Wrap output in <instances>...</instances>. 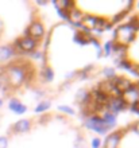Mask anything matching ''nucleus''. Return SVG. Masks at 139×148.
I'll use <instances>...</instances> for the list:
<instances>
[{
	"label": "nucleus",
	"instance_id": "nucleus-1",
	"mask_svg": "<svg viewBox=\"0 0 139 148\" xmlns=\"http://www.w3.org/2000/svg\"><path fill=\"white\" fill-rule=\"evenodd\" d=\"M136 36V31L130 26V24H122L113 31V38L116 39L115 42H118L122 46H127L128 43H131Z\"/></svg>",
	"mask_w": 139,
	"mask_h": 148
},
{
	"label": "nucleus",
	"instance_id": "nucleus-2",
	"mask_svg": "<svg viewBox=\"0 0 139 148\" xmlns=\"http://www.w3.org/2000/svg\"><path fill=\"white\" fill-rule=\"evenodd\" d=\"M128 108V104L124 101L122 97H109V101L108 104L105 105V109L111 112L112 114H118V113L123 112Z\"/></svg>",
	"mask_w": 139,
	"mask_h": 148
},
{
	"label": "nucleus",
	"instance_id": "nucleus-3",
	"mask_svg": "<svg viewBox=\"0 0 139 148\" xmlns=\"http://www.w3.org/2000/svg\"><path fill=\"white\" fill-rule=\"evenodd\" d=\"M24 35L31 36L33 39H35V40L38 42V40H41V39L45 36V27H43V24L41 23V22L33 20L31 24L27 27V30H26V34H24Z\"/></svg>",
	"mask_w": 139,
	"mask_h": 148
},
{
	"label": "nucleus",
	"instance_id": "nucleus-4",
	"mask_svg": "<svg viewBox=\"0 0 139 148\" xmlns=\"http://www.w3.org/2000/svg\"><path fill=\"white\" fill-rule=\"evenodd\" d=\"M124 133H126V129H123V131H115V132L109 133L104 140V148H118L122 137L124 136Z\"/></svg>",
	"mask_w": 139,
	"mask_h": 148
},
{
	"label": "nucleus",
	"instance_id": "nucleus-5",
	"mask_svg": "<svg viewBox=\"0 0 139 148\" xmlns=\"http://www.w3.org/2000/svg\"><path fill=\"white\" fill-rule=\"evenodd\" d=\"M112 82H113V85L118 88V89L122 92V93H124V92H127L130 88H131L132 82L128 79V78L126 77H122V75H115V77L111 79Z\"/></svg>",
	"mask_w": 139,
	"mask_h": 148
},
{
	"label": "nucleus",
	"instance_id": "nucleus-6",
	"mask_svg": "<svg viewBox=\"0 0 139 148\" xmlns=\"http://www.w3.org/2000/svg\"><path fill=\"white\" fill-rule=\"evenodd\" d=\"M100 117H101V120H103L104 127L108 129V131L112 128H115V125H116V116L115 114H112V113L108 112V110H104L103 113H100Z\"/></svg>",
	"mask_w": 139,
	"mask_h": 148
},
{
	"label": "nucleus",
	"instance_id": "nucleus-7",
	"mask_svg": "<svg viewBox=\"0 0 139 148\" xmlns=\"http://www.w3.org/2000/svg\"><path fill=\"white\" fill-rule=\"evenodd\" d=\"M8 108L14 113H18V114H23V113L27 112V106L22 104L18 98H11L10 102H8Z\"/></svg>",
	"mask_w": 139,
	"mask_h": 148
},
{
	"label": "nucleus",
	"instance_id": "nucleus-8",
	"mask_svg": "<svg viewBox=\"0 0 139 148\" xmlns=\"http://www.w3.org/2000/svg\"><path fill=\"white\" fill-rule=\"evenodd\" d=\"M14 131L15 132H20V133H24L27 132V131H30L31 128V121L28 120V119H23V120H19L16 121L15 124H14Z\"/></svg>",
	"mask_w": 139,
	"mask_h": 148
},
{
	"label": "nucleus",
	"instance_id": "nucleus-9",
	"mask_svg": "<svg viewBox=\"0 0 139 148\" xmlns=\"http://www.w3.org/2000/svg\"><path fill=\"white\" fill-rule=\"evenodd\" d=\"M16 53L12 46H0V61H8L12 57H15Z\"/></svg>",
	"mask_w": 139,
	"mask_h": 148
},
{
	"label": "nucleus",
	"instance_id": "nucleus-10",
	"mask_svg": "<svg viewBox=\"0 0 139 148\" xmlns=\"http://www.w3.org/2000/svg\"><path fill=\"white\" fill-rule=\"evenodd\" d=\"M96 22H97V16L95 15H84V18H82L81 23L84 27H86L88 30H95L96 28Z\"/></svg>",
	"mask_w": 139,
	"mask_h": 148
},
{
	"label": "nucleus",
	"instance_id": "nucleus-11",
	"mask_svg": "<svg viewBox=\"0 0 139 148\" xmlns=\"http://www.w3.org/2000/svg\"><path fill=\"white\" fill-rule=\"evenodd\" d=\"M73 42H76L77 45H80V46H86V45H88V39L82 35L81 31H76L73 35Z\"/></svg>",
	"mask_w": 139,
	"mask_h": 148
},
{
	"label": "nucleus",
	"instance_id": "nucleus-12",
	"mask_svg": "<svg viewBox=\"0 0 139 148\" xmlns=\"http://www.w3.org/2000/svg\"><path fill=\"white\" fill-rule=\"evenodd\" d=\"M42 75L45 78V81H53V78H54V71L51 69L50 66H45L43 67V71H42Z\"/></svg>",
	"mask_w": 139,
	"mask_h": 148
},
{
	"label": "nucleus",
	"instance_id": "nucleus-13",
	"mask_svg": "<svg viewBox=\"0 0 139 148\" xmlns=\"http://www.w3.org/2000/svg\"><path fill=\"white\" fill-rule=\"evenodd\" d=\"M50 101H41L38 105L35 106V113H45L50 108Z\"/></svg>",
	"mask_w": 139,
	"mask_h": 148
},
{
	"label": "nucleus",
	"instance_id": "nucleus-14",
	"mask_svg": "<svg viewBox=\"0 0 139 148\" xmlns=\"http://www.w3.org/2000/svg\"><path fill=\"white\" fill-rule=\"evenodd\" d=\"M112 42H113V40H108V42H105V45L103 46V49H101L105 57H109V55H111V53H112Z\"/></svg>",
	"mask_w": 139,
	"mask_h": 148
},
{
	"label": "nucleus",
	"instance_id": "nucleus-15",
	"mask_svg": "<svg viewBox=\"0 0 139 148\" xmlns=\"http://www.w3.org/2000/svg\"><path fill=\"white\" fill-rule=\"evenodd\" d=\"M103 73H104V75H105V79H112V78L116 75L115 69H112V67H105L104 70H103Z\"/></svg>",
	"mask_w": 139,
	"mask_h": 148
},
{
	"label": "nucleus",
	"instance_id": "nucleus-16",
	"mask_svg": "<svg viewBox=\"0 0 139 148\" xmlns=\"http://www.w3.org/2000/svg\"><path fill=\"white\" fill-rule=\"evenodd\" d=\"M58 110L62 113H66V114H74V109H72L68 105H59L58 106Z\"/></svg>",
	"mask_w": 139,
	"mask_h": 148
},
{
	"label": "nucleus",
	"instance_id": "nucleus-17",
	"mask_svg": "<svg viewBox=\"0 0 139 148\" xmlns=\"http://www.w3.org/2000/svg\"><path fill=\"white\" fill-rule=\"evenodd\" d=\"M55 10H57L59 18H62V19L66 20V22H69V12H68V11H64V10H59V8H55Z\"/></svg>",
	"mask_w": 139,
	"mask_h": 148
},
{
	"label": "nucleus",
	"instance_id": "nucleus-18",
	"mask_svg": "<svg viewBox=\"0 0 139 148\" xmlns=\"http://www.w3.org/2000/svg\"><path fill=\"white\" fill-rule=\"evenodd\" d=\"M126 129H131V131H134L135 133H138V135H139V120L134 121V123L128 125V127H127Z\"/></svg>",
	"mask_w": 139,
	"mask_h": 148
},
{
	"label": "nucleus",
	"instance_id": "nucleus-19",
	"mask_svg": "<svg viewBox=\"0 0 139 148\" xmlns=\"http://www.w3.org/2000/svg\"><path fill=\"white\" fill-rule=\"evenodd\" d=\"M91 145H92V148H100L101 147V140L99 139V137H95V139H92Z\"/></svg>",
	"mask_w": 139,
	"mask_h": 148
},
{
	"label": "nucleus",
	"instance_id": "nucleus-20",
	"mask_svg": "<svg viewBox=\"0 0 139 148\" xmlns=\"http://www.w3.org/2000/svg\"><path fill=\"white\" fill-rule=\"evenodd\" d=\"M76 148H86V144H85V140L82 137H78L77 141H76Z\"/></svg>",
	"mask_w": 139,
	"mask_h": 148
},
{
	"label": "nucleus",
	"instance_id": "nucleus-21",
	"mask_svg": "<svg viewBox=\"0 0 139 148\" xmlns=\"http://www.w3.org/2000/svg\"><path fill=\"white\" fill-rule=\"evenodd\" d=\"M8 147V139L6 136H0V148H7Z\"/></svg>",
	"mask_w": 139,
	"mask_h": 148
},
{
	"label": "nucleus",
	"instance_id": "nucleus-22",
	"mask_svg": "<svg viewBox=\"0 0 139 148\" xmlns=\"http://www.w3.org/2000/svg\"><path fill=\"white\" fill-rule=\"evenodd\" d=\"M3 105V100H1V98H0V106Z\"/></svg>",
	"mask_w": 139,
	"mask_h": 148
},
{
	"label": "nucleus",
	"instance_id": "nucleus-23",
	"mask_svg": "<svg viewBox=\"0 0 139 148\" xmlns=\"http://www.w3.org/2000/svg\"><path fill=\"white\" fill-rule=\"evenodd\" d=\"M138 8H139V3H138Z\"/></svg>",
	"mask_w": 139,
	"mask_h": 148
}]
</instances>
